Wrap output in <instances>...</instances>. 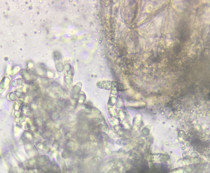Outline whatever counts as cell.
Segmentation results:
<instances>
[{
	"label": "cell",
	"instance_id": "7a4b0ae2",
	"mask_svg": "<svg viewBox=\"0 0 210 173\" xmlns=\"http://www.w3.org/2000/svg\"><path fill=\"white\" fill-rule=\"evenodd\" d=\"M174 49V51L175 52V53H178L181 51V46L180 45L178 44L176 45Z\"/></svg>",
	"mask_w": 210,
	"mask_h": 173
},
{
	"label": "cell",
	"instance_id": "6da1fadb",
	"mask_svg": "<svg viewBox=\"0 0 210 173\" xmlns=\"http://www.w3.org/2000/svg\"><path fill=\"white\" fill-rule=\"evenodd\" d=\"M178 36L181 41L184 42L189 38V27L186 21H181L178 26Z\"/></svg>",
	"mask_w": 210,
	"mask_h": 173
}]
</instances>
